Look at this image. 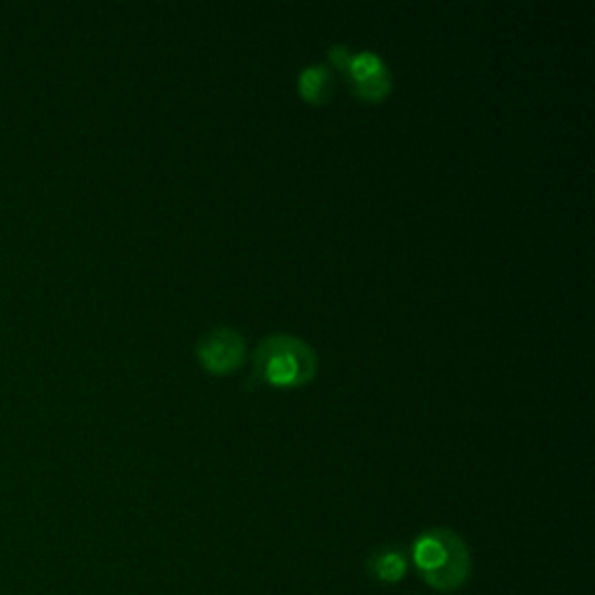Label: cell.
<instances>
[{"instance_id": "obj_1", "label": "cell", "mask_w": 595, "mask_h": 595, "mask_svg": "<svg viewBox=\"0 0 595 595\" xmlns=\"http://www.w3.org/2000/svg\"><path fill=\"white\" fill-rule=\"evenodd\" d=\"M412 563L433 591L454 593L472 574V556L466 540L451 529H429L412 544Z\"/></svg>"}, {"instance_id": "obj_2", "label": "cell", "mask_w": 595, "mask_h": 595, "mask_svg": "<svg viewBox=\"0 0 595 595\" xmlns=\"http://www.w3.org/2000/svg\"><path fill=\"white\" fill-rule=\"evenodd\" d=\"M253 368L272 386H300L317 375L319 356L300 337L272 333L253 351Z\"/></svg>"}, {"instance_id": "obj_3", "label": "cell", "mask_w": 595, "mask_h": 595, "mask_svg": "<svg viewBox=\"0 0 595 595\" xmlns=\"http://www.w3.org/2000/svg\"><path fill=\"white\" fill-rule=\"evenodd\" d=\"M196 354L200 363L206 365L210 372H216V375H226V372L235 370L243 363L245 354H247V343L245 337L237 333L231 326H216L208 333H202Z\"/></svg>"}, {"instance_id": "obj_4", "label": "cell", "mask_w": 595, "mask_h": 595, "mask_svg": "<svg viewBox=\"0 0 595 595\" xmlns=\"http://www.w3.org/2000/svg\"><path fill=\"white\" fill-rule=\"evenodd\" d=\"M343 75H347L351 91L363 100H380L391 87H394V75L377 52H351Z\"/></svg>"}, {"instance_id": "obj_5", "label": "cell", "mask_w": 595, "mask_h": 595, "mask_svg": "<svg viewBox=\"0 0 595 595\" xmlns=\"http://www.w3.org/2000/svg\"><path fill=\"white\" fill-rule=\"evenodd\" d=\"M407 568H410V558L400 547H380L368 558V572L382 584H398Z\"/></svg>"}, {"instance_id": "obj_6", "label": "cell", "mask_w": 595, "mask_h": 595, "mask_svg": "<svg viewBox=\"0 0 595 595\" xmlns=\"http://www.w3.org/2000/svg\"><path fill=\"white\" fill-rule=\"evenodd\" d=\"M298 91L310 103H326L335 91V75L331 73V67H326L324 63H312L302 67L298 75Z\"/></svg>"}]
</instances>
